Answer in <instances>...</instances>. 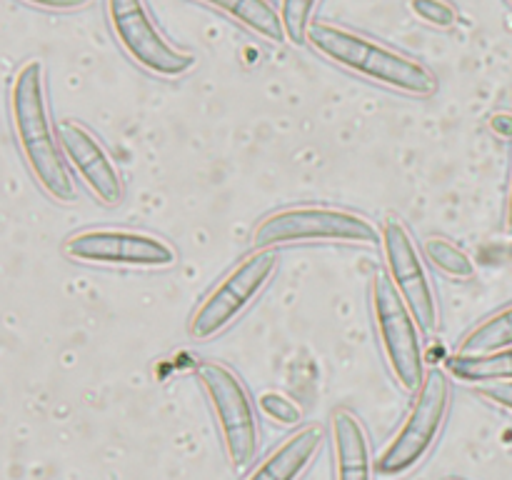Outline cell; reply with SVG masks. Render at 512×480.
Returning <instances> with one entry per match:
<instances>
[{"label":"cell","mask_w":512,"mask_h":480,"mask_svg":"<svg viewBox=\"0 0 512 480\" xmlns=\"http://www.w3.org/2000/svg\"><path fill=\"white\" fill-rule=\"evenodd\" d=\"M410 10H413L415 18L433 25V28H453L455 20H458V10L448 0H410Z\"/></svg>","instance_id":"19"},{"label":"cell","mask_w":512,"mask_h":480,"mask_svg":"<svg viewBox=\"0 0 512 480\" xmlns=\"http://www.w3.org/2000/svg\"><path fill=\"white\" fill-rule=\"evenodd\" d=\"M323 445V428L320 425H308L298 433L290 435L288 440L278 445L265 460H260L245 480H300V475L308 470L313 458Z\"/></svg>","instance_id":"13"},{"label":"cell","mask_w":512,"mask_h":480,"mask_svg":"<svg viewBox=\"0 0 512 480\" xmlns=\"http://www.w3.org/2000/svg\"><path fill=\"white\" fill-rule=\"evenodd\" d=\"M308 43L340 68L363 75L385 88L418 95V98H428L438 90V78L428 65L355 30L333 23H313L308 30Z\"/></svg>","instance_id":"2"},{"label":"cell","mask_w":512,"mask_h":480,"mask_svg":"<svg viewBox=\"0 0 512 480\" xmlns=\"http://www.w3.org/2000/svg\"><path fill=\"white\" fill-rule=\"evenodd\" d=\"M510 5H512V0H510Z\"/></svg>","instance_id":"24"},{"label":"cell","mask_w":512,"mask_h":480,"mask_svg":"<svg viewBox=\"0 0 512 480\" xmlns=\"http://www.w3.org/2000/svg\"><path fill=\"white\" fill-rule=\"evenodd\" d=\"M215 10H223L230 18L238 20L255 35H263L270 43H283L288 40L283 25V15L270 0H200Z\"/></svg>","instance_id":"14"},{"label":"cell","mask_w":512,"mask_h":480,"mask_svg":"<svg viewBox=\"0 0 512 480\" xmlns=\"http://www.w3.org/2000/svg\"><path fill=\"white\" fill-rule=\"evenodd\" d=\"M448 370L453 378L463 383H503L512 380V348L498 350L488 355H453L448 360Z\"/></svg>","instance_id":"15"},{"label":"cell","mask_w":512,"mask_h":480,"mask_svg":"<svg viewBox=\"0 0 512 480\" xmlns=\"http://www.w3.org/2000/svg\"><path fill=\"white\" fill-rule=\"evenodd\" d=\"M373 315L383 343L385 358L400 388L408 393L420 390L425 380L423 345L418 335V320L410 313L408 303L388 275L378 273L373 278Z\"/></svg>","instance_id":"6"},{"label":"cell","mask_w":512,"mask_h":480,"mask_svg":"<svg viewBox=\"0 0 512 480\" xmlns=\"http://www.w3.org/2000/svg\"><path fill=\"white\" fill-rule=\"evenodd\" d=\"M10 113H13V128L25 163L40 188L58 203H73L78 198V190L65 168L60 140L50 123L45 68L40 60H28L15 75L13 88H10Z\"/></svg>","instance_id":"1"},{"label":"cell","mask_w":512,"mask_h":480,"mask_svg":"<svg viewBox=\"0 0 512 480\" xmlns=\"http://www.w3.org/2000/svg\"><path fill=\"white\" fill-rule=\"evenodd\" d=\"M260 408H263V413L268 415V418L278 420V423H285V425H293L303 418V410H300L288 395L275 393V390L260 395Z\"/></svg>","instance_id":"20"},{"label":"cell","mask_w":512,"mask_h":480,"mask_svg":"<svg viewBox=\"0 0 512 480\" xmlns=\"http://www.w3.org/2000/svg\"><path fill=\"white\" fill-rule=\"evenodd\" d=\"M505 233L512 235V170H510V188H508V205H505Z\"/></svg>","instance_id":"23"},{"label":"cell","mask_w":512,"mask_h":480,"mask_svg":"<svg viewBox=\"0 0 512 480\" xmlns=\"http://www.w3.org/2000/svg\"><path fill=\"white\" fill-rule=\"evenodd\" d=\"M450 480H453V478H450Z\"/></svg>","instance_id":"25"},{"label":"cell","mask_w":512,"mask_h":480,"mask_svg":"<svg viewBox=\"0 0 512 480\" xmlns=\"http://www.w3.org/2000/svg\"><path fill=\"white\" fill-rule=\"evenodd\" d=\"M318 0H283L280 3V15H283L285 35L293 45L308 43L310 20H313V10Z\"/></svg>","instance_id":"18"},{"label":"cell","mask_w":512,"mask_h":480,"mask_svg":"<svg viewBox=\"0 0 512 480\" xmlns=\"http://www.w3.org/2000/svg\"><path fill=\"white\" fill-rule=\"evenodd\" d=\"M25 3L38 5V8H45V10H78V8H85L90 0H25Z\"/></svg>","instance_id":"22"},{"label":"cell","mask_w":512,"mask_h":480,"mask_svg":"<svg viewBox=\"0 0 512 480\" xmlns=\"http://www.w3.org/2000/svg\"><path fill=\"white\" fill-rule=\"evenodd\" d=\"M425 255L430 263L440 270V273L450 275V278L468 280L475 275V263L465 250L453 245L445 238H428L425 240Z\"/></svg>","instance_id":"17"},{"label":"cell","mask_w":512,"mask_h":480,"mask_svg":"<svg viewBox=\"0 0 512 480\" xmlns=\"http://www.w3.org/2000/svg\"><path fill=\"white\" fill-rule=\"evenodd\" d=\"M448 408V378L438 368L428 370L403 428L398 430V435L390 440V445L383 450L378 463H375L378 475H383V478H398V475L410 473L430 453V448L438 440Z\"/></svg>","instance_id":"4"},{"label":"cell","mask_w":512,"mask_h":480,"mask_svg":"<svg viewBox=\"0 0 512 480\" xmlns=\"http://www.w3.org/2000/svg\"><path fill=\"white\" fill-rule=\"evenodd\" d=\"M383 235L363 215L348 213L325 205L288 208L260 220L253 230V243L258 250L278 248L293 243H363L378 245Z\"/></svg>","instance_id":"3"},{"label":"cell","mask_w":512,"mask_h":480,"mask_svg":"<svg viewBox=\"0 0 512 480\" xmlns=\"http://www.w3.org/2000/svg\"><path fill=\"white\" fill-rule=\"evenodd\" d=\"M195 373L213 405L230 465L235 470L245 468L258 453V418L243 380L228 365L213 360H200Z\"/></svg>","instance_id":"5"},{"label":"cell","mask_w":512,"mask_h":480,"mask_svg":"<svg viewBox=\"0 0 512 480\" xmlns=\"http://www.w3.org/2000/svg\"><path fill=\"white\" fill-rule=\"evenodd\" d=\"M110 28L120 48L148 73L180 78L195 68V55L175 48L150 18L145 0H105Z\"/></svg>","instance_id":"8"},{"label":"cell","mask_w":512,"mask_h":480,"mask_svg":"<svg viewBox=\"0 0 512 480\" xmlns=\"http://www.w3.org/2000/svg\"><path fill=\"white\" fill-rule=\"evenodd\" d=\"M512 348V305L490 315L460 345V355H488Z\"/></svg>","instance_id":"16"},{"label":"cell","mask_w":512,"mask_h":480,"mask_svg":"<svg viewBox=\"0 0 512 480\" xmlns=\"http://www.w3.org/2000/svg\"><path fill=\"white\" fill-rule=\"evenodd\" d=\"M483 395L490 400V403L500 405V408L510 410V413H512V383L490 385V388L483 390Z\"/></svg>","instance_id":"21"},{"label":"cell","mask_w":512,"mask_h":480,"mask_svg":"<svg viewBox=\"0 0 512 480\" xmlns=\"http://www.w3.org/2000/svg\"><path fill=\"white\" fill-rule=\"evenodd\" d=\"M63 253L70 260L125 268H170L178 253L163 238L118 228H93L65 240Z\"/></svg>","instance_id":"9"},{"label":"cell","mask_w":512,"mask_h":480,"mask_svg":"<svg viewBox=\"0 0 512 480\" xmlns=\"http://www.w3.org/2000/svg\"><path fill=\"white\" fill-rule=\"evenodd\" d=\"M58 140L65 158L73 163L90 193L103 205H118L125 195L123 178L115 170L113 160L108 158L103 145L98 143V138L80 123L63 120L58 125Z\"/></svg>","instance_id":"11"},{"label":"cell","mask_w":512,"mask_h":480,"mask_svg":"<svg viewBox=\"0 0 512 480\" xmlns=\"http://www.w3.org/2000/svg\"><path fill=\"white\" fill-rule=\"evenodd\" d=\"M278 268V255L273 250H258L235 265L195 308L190 320V335L195 340H210L235 323L255 298L265 290Z\"/></svg>","instance_id":"7"},{"label":"cell","mask_w":512,"mask_h":480,"mask_svg":"<svg viewBox=\"0 0 512 480\" xmlns=\"http://www.w3.org/2000/svg\"><path fill=\"white\" fill-rule=\"evenodd\" d=\"M335 480H373V453L363 420L350 410L333 415Z\"/></svg>","instance_id":"12"},{"label":"cell","mask_w":512,"mask_h":480,"mask_svg":"<svg viewBox=\"0 0 512 480\" xmlns=\"http://www.w3.org/2000/svg\"><path fill=\"white\" fill-rule=\"evenodd\" d=\"M383 250L385 260H388L390 280L403 295L408 303L410 313L415 315L418 325L423 330L438 328V300H435V290L430 285L428 270H425L423 260H420L418 248H415L413 238H410L408 228L403 220L388 218L383 223Z\"/></svg>","instance_id":"10"}]
</instances>
